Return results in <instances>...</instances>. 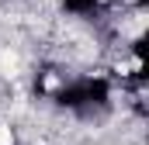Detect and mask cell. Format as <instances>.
<instances>
[{"mask_svg":"<svg viewBox=\"0 0 149 145\" xmlns=\"http://www.w3.org/2000/svg\"><path fill=\"white\" fill-rule=\"evenodd\" d=\"M0 145H14V131H10V124H3V121H0Z\"/></svg>","mask_w":149,"mask_h":145,"instance_id":"1","label":"cell"}]
</instances>
